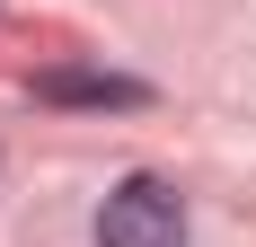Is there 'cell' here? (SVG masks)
Instances as JSON below:
<instances>
[{"label":"cell","instance_id":"1","mask_svg":"<svg viewBox=\"0 0 256 247\" xmlns=\"http://www.w3.org/2000/svg\"><path fill=\"white\" fill-rule=\"evenodd\" d=\"M98 247H186V194L168 176H124L98 212Z\"/></svg>","mask_w":256,"mask_h":247},{"label":"cell","instance_id":"2","mask_svg":"<svg viewBox=\"0 0 256 247\" xmlns=\"http://www.w3.org/2000/svg\"><path fill=\"white\" fill-rule=\"evenodd\" d=\"M44 98H88V106H142V80H44Z\"/></svg>","mask_w":256,"mask_h":247}]
</instances>
